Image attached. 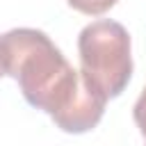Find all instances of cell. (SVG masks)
Instances as JSON below:
<instances>
[{
	"mask_svg": "<svg viewBox=\"0 0 146 146\" xmlns=\"http://www.w3.org/2000/svg\"><path fill=\"white\" fill-rule=\"evenodd\" d=\"M0 64L14 78L23 98L46 112L57 128L82 135L98 125L105 98L91 91L50 36L34 27H14L0 36Z\"/></svg>",
	"mask_w": 146,
	"mask_h": 146,
	"instance_id": "1",
	"label": "cell"
},
{
	"mask_svg": "<svg viewBox=\"0 0 146 146\" xmlns=\"http://www.w3.org/2000/svg\"><path fill=\"white\" fill-rule=\"evenodd\" d=\"M78 55L80 75L91 91L105 100L121 96L132 75L130 34L121 23L100 18L84 25L78 36Z\"/></svg>",
	"mask_w": 146,
	"mask_h": 146,
	"instance_id": "2",
	"label": "cell"
},
{
	"mask_svg": "<svg viewBox=\"0 0 146 146\" xmlns=\"http://www.w3.org/2000/svg\"><path fill=\"white\" fill-rule=\"evenodd\" d=\"M73 9H78V11H82V14H87V16H98V14H105V11H110L114 5H116V0H66Z\"/></svg>",
	"mask_w": 146,
	"mask_h": 146,
	"instance_id": "3",
	"label": "cell"
},
{
	"mask_svg": "<svg viewBox=\"0 0 146 146\" xmlns=\"http://www.w3.org/2000/svg\"><path fill=\"white\" fill-rule=\"evenodd\" d=\"M132 119H135L139 132L146 137V87L141 89V94H139V98H137V103L132 107Z\"/></svg>",
	"mask_w": 146,
	"mask_h": 146,
	"instance_id": "4",
	"label": "cell"
},
{
	"mask_svg": "<svg viewBox=\"0 0 146 146\" xmlns=\"http://www.w3.org/2000/svg\"><path fill=\"white\" fill-rule=\"evenodd\" d=\"M2 75H5V71H2V64H0V78H2Z\"/></svg>",
	"mask_w": 146,
	"mask_h": 146,
	"instance_id": "5",
	"label": "cell"
}]
</instances>
